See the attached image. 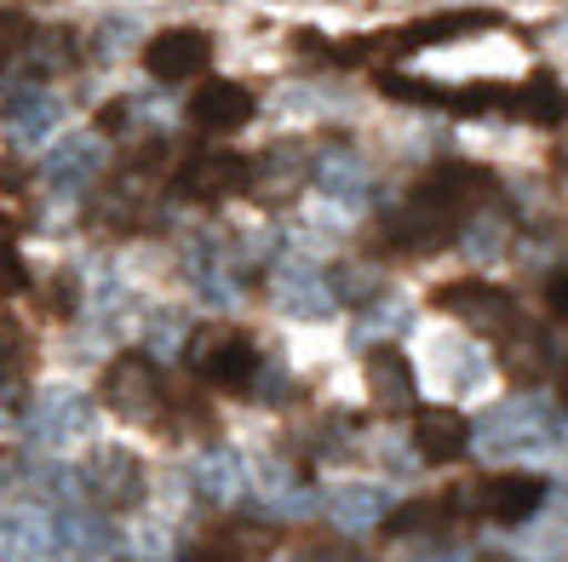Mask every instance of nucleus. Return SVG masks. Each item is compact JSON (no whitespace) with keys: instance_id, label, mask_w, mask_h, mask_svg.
I'll list each match as a JSON object with an SVG mask.
<instances>
[{"instance_id":"1","label":"nucleus","mask_w":568,"mask_h":562,"mask_svg":"<svg viewBox=\"0 0 568 562\" xmlns=\"http://www.w3.org/2000/svg\"><path fill=\"white\" fill-rule=\"evenodd\" d=\"M488 190H494L488 173L448 161V167H437L430 178H419L403 195V207L385 218V242L403 247V253H437V247H448L459 229H471V218H477Z\"/></svg>"},{"instance_id":"2","label":"nucleus","mask_w":568,"mask_h":562,"mask_svg":"<svg viewBox=\"0 0 568 562\" xmlns=\"http://www.w3.org/2000/svg\"><path fill=\"white\" fill-rule=\"evenodd\" d=\"M551 442H562V425H557L540 402H534V396H517V402L494 408V413H483V419L471 425V448H483V453H494V459L540 453V448H551Z\"/></svg>"},{"instance_id":"3","label":"nucleus","mask_w":568,"mask_h":562,"mask_svg":"<svg viewBox=\"0 0 568 562\" xmlns=\"http://www.w3.org/2000/svg\"><path fill=\"white\" fill-rule=\"evenodd\" d=\"M190 374L207 379L219 390H253V374H258V350L247 345V334H230V327H202L190 339Z\"/></svg>"},{"instance_id":"4","label":"nucleus","mask_w":568,"mask_h":562,"mask_svg":"<svg viewBox=\"0 0 568 562\" xmlns=\"http://www.w3.org/2000/svg\"><path fill=\"white\" fill-rule=\"evenodd\" d=\"M92 425V402L81 390H41L23 413V437L36 448H70L75 437H87Z\"/></svg>"},{"instance_id":"5","label":"nucleus","mask_w":568,"mask_h":562,"mask_svg":"<svg viewBox=\"0 0 568 562\" xmlns=\"http://www.w3.org/2000/svg\"><path fill=\"white\" fill-rule=\"evenodd\" d=\"M437 305L448 316H459L465 327H477V334H499V339H506L517 327V299L506 287H494V282H448L437 293Z\"/></svg>"},{"instance_id":"6","label":"nucleus","mask_w":568,"mask_h":562,"mask_svg":"<svg viewBox=\"0 0 568 562\" xmlns=\"http://www.w3.org/2000/svg\"><path fill=\"white\" fill-rule=\"evenodd\" d=\"M104 396H110V408L121 413V419H155L161 413V402H166V385H161V374H155V361L150 356H121V361H110V374H104Z\"/></svg>"},{"instance_id":"7","label":"nucleus","mask_w":568,"mask_h":562,"mask_svg":"<svg viewBox=\"0 0 568 562\" xmlns=\"http://www.w3.org/2000/svg\"><path fill=\"white\" fill-rule=\"evenodd\" d=\"M75 482L110 511H126V505L144 500V466H139V453H126V448H98Z\"/></svg>"},{"instance_id":"8","label":"nucleus","mask_w":568,"mask_h":562,"mask_svg":"<svg viewBox=\"0 0 568 562\" xmlns=\"http://www.w3.org/2000/svg\"><path fill=\"white\" fill-rule=\"evenodd\" d=\"M247 184V155L236 150H195L179 178H173V195L184 202H224V195H236Z\"/></svg>"},{"instance_id":"9","label":"nucleus","mask_w":568,"mask_h":562,"mask_svg":"<svg viewBox=\"0 0 568 562\" xmlns=\"http://www.w3.org/2000/svg\"><path fill=\"white\" fill-rule=\"evenodd\" d=\"M488 522H506V528H517V522H528L534 511L546 505V482L540 477H523V471H506V477H488L477 493H465Z\"/></svg>"},{"instance_id":"10","label":"nucleus","mask_w":568,"mask_h":562,"mask_svg":"<svg viewBox=\"0 0 568 562\" xmlns=\"http://www.w3.org/2000/svg\"><path fill=\"white\" fill-rule=\"evenodd\" d=\"M213 58V41L202 35V29H161V35L144 47V63L155 81H190L202 75Z\"/></svg>"},{"instance_id":"11","label":"nucleus","mask_w":568,"mask_h":562,"mask_svg":"<svg viewBox=\"0 0 568 562\" xmlns=\"http://www.w3.org/2000/svg\"><path fill=\"white\" fill-rule=\"evenodd\" d=\"M258 115V98L242 81H202V92L190 98V121L202 132H236Z\"/></svg>"},{"instance_id":"12","label":"nucleus","mask_w":568,"mask_h":562,"mask_svg":"<svg viewBox=\"0 0 568 562\" xmlns=\"http://www.w3.org/2000/svg\"><path fill=\"white\" fill-rule=\"evenodd\" d=\"M311 178V161L298 144H271L258 161H247V190L258 202H293V190Z\"/></svg>"},{"instance_id":"13","label":"nucleus","mask_w":568,"mask_h":562,"mask_svg":"<svg viewBox=\"0 0 568 562\" xmlns=\"http://www.w3.org/2000/svg\"><path fill=\"white\" fill-rule=\"evenodd\" d=\"M104 161H110V150L92 139V132H70L63 144H52L47 150V184L52 190H87L98 173H104Z\"/></svg>"},{"instance_id":"14","label":"nucleus","mask_w":568,"mask_h":562,"mask_svg":"<svg viewBox=\"0 0 568 562\" xmlns=\"http://www.w3.org/2000/svg\"><path fill=\"white\" fill-rule=\"evenodd\" d=\"M58 115H63V104L47 86H18V92H7V104H0L7 139H18V144H41L47 132L58 126Z\"/></svg>"},{"instance_id":"15","label":"nucleus","mask_w":568,"mask_h":562,"mask_svg":"<svg viewBox=\"0 0 568 562\" xmlns=\"http://www.w3.org/2000/svg\"><path fill=\"white\" fill-rule=\"evenodd\" d=\"M276 310H287L298 321L327 316L333 310L327 270H316V264H282V270H276Z\"/></svg>"},{"instance_id":"16","label":"nucleus","mask_w":568,"mask_h":562,"mask_svg":"<svg viewBox=\"0 0 568 562\" xmlns=\"http://www.w3.org/2000/svg\"><path fill=\"white\" fill-rule=\"evenodd\" d=\"M385 517H390V500L374 482H345V488L327 493V522L339 528V534H367V528H379Z\"/></svg>"},{"instance_id":"17","label":"nucleus","mask_w":568,"mask_h":562,"mask_svg":"<svg viewBox=\"0 0 568 562\" xmlns=\"http://www.w3.org/2000/svg\"><path fill=\"white\" fill-rule=\"evenodd\" d=\"M311 184H316L322 195H333V202L356 207L362 195H367V161H362L356 150H345V144H333V150H322V155L311 161Z\"/></svg>"},{"instance_id":"18","label":"nucleus","mask_w":568,"mask_h":562,"mask_svg":"<svg viewBox=\"0 0 568 562\" xmlns=\"http://www.w3.org/2000/svg\"><path fill=\"white\" fill-rule=\"evenodd\" d=\"M52 556V517L41 511H0V562H47Z\"/></svg>"},{"instance_id":"19","label":"nucleus","mask_w":568,"mask_h":562,"mask_svg":"<svg viewBox=\"0 0 568 562\" xmlns=\"http://www.w3.org/2000/svg\"><path fill=\"white\" fill-rule=\"evenodd\" d=\"M190 482L207 505H230V500H242V488H247V459L236 448H207L202 459H195Z\"/></svg>"},{"instance_id":"20","label":"nucleus","mask_w":568,"mask_h":562,"mask_svg":"<svg viewBox=\"0 0 568 562\" xmlns=\"http://www.w3.org/2000/svg\"><path fill=\"white\" fill-rule=\"evenodd\" d=\"M414 448L430 459V466H454V459L471 448V425H465L454 408H425L414 425Z\"/></svg>"},{"instance_id":"21","label":"nucleus","mask_w":568,"mask_h":562,"mask_svg":"<svg viewBox=\"0 0 568 562\" xmlns=\"http://www.w3.org/2000/svg\"><path fill=\"white\" fill-rule=\"evenodd\" d=\"M184 270H190L195 293H202L207 305H219V310L242 305V282H236V270H230V264L219 258V247H213V242H190V253H184Z\"/></svg>"},{"instance_id":"22","label":"nucleus","mask_w":568,"mask_h":562,"mask_svg":"<svg viewBox=\"0 0 568 562\" xmlns=\"http://www.w3.org/2000/svg\"><path fill=\"white\" fill-rule=\"evenodd\" d=\"M52 551H63V562H92L110 551V522L92 511H63L52 517Z\"/></svg>"},{"instance_id":"23","label":"nucleus","mask_w":568,"mask_h":562,"mask_svg":"<svg viewBox=\"0 0 568 562\" xmlns=\"http://www.w3.org/2000/svg\"><path fill=\"white\" fill-rule=\"evenodd\" d=\"M367 390H374V402L385 413H403L414 408V368L403 350H374L367 356Z\"/></svg>"},{"instance_id":"24","label":"nucleus","mask_w":568,"mask_h":562,"mask_svg":"<svg viewBox=\"0 0 568 562\" xmlns=\"http://www.w3.org/2000/svg\"><path fill=\"white\" fill-rule=\"evenodd\" d=\"M499 361H506V374H511L517 385H528V379H540V374H546L551 345H546L540 327H511L506 345H499Z\"/></svg>"},{"instance_id":"25","label":"nucleus","mask_w":568,"mask_h":562,"mask_svg":"<svg viewBox=\"0 0 568 562\" xmlns=\"http://www.w3.org/2000/svg\"><path fill=\"white\" fill-rule=\"evenodd\" d=\"M327 293H333V305H367V299H379V282L367 270H327Z\"/></svg>"},{"instance_id":"26","label":"nucleus","mask_w":568,"mask_h":562,"mask_svg":"<svg viewBox=\"0 0 568 562\" xmlns=\"http://www.w3.org/2000/svg\"><path fill=\"white\" fill-rule=\"evenodd\" d=\"M23 287H29V270L18 258V242H12L7 218H0V299H12V293H23Z\"/></svg>"},{"instance_id":"27","label":"nucleus","mask_w":568,"mask_h":562,"mask_svg":"<svg viewBox=\"0 0 568 562\" xmlns=\"http://www.w3.org/2000/svg\"><path fill=\"white\" fill-rule=\"evenodd\" d=\"M75 52V41L70 35H63V29H47V35H36V70L47 75V70H70V58Z\"/></svg>"},{"instance_id":"28","label":"nucleus","mask_w":568,"mask_h":562,"mask_svg":"<svg viewBox=\"0 0 568 562\" xmlns=\"http://www.w3.org/2000/svg\"><path fill=\"white\" fill-rule=\"evenodd\" d=\"M29 41V23H23V12H7L0 7V70H7V63L18 58V47Z\"/></svg>"},{"instance_id":"29","label":"nucleus","mask_w":568,"mask_h":562,"mask_svg":"<svg viewBox=\"0 0 568 562\" xmlns=\"http://www.w3.org/2000/svg\"><path fill=\"white\" fill-rule=\"evenodd\" d=\"M18 361H23V334L12 321H0V379H12Z\"/></svg>"},{"instance_id":"30","label":"nucleus","mask_w":568,"mask_h":562,"mask_svg":"<svg viewBox=\"0 0 568 562\" xmlns=\"http://www.w3.org/2000/svg\"><path fill=\"white\" fill-rule=\"evenodd\" d=\"M166 545H173V534H166V528H139V562H150V556H161Z\"/></svg>"},{"instance_id":"31","label":"nucleus","mask_w":568,"mask_h":562,"mask_svg":"<svg viewBox=\"0 0 568 562\" xmlns=\"http://www.w3.org/2000/svg\"><path fill=\"white\" fill-rule=\"evenodd\" d=\"M546 305H551V316L568 321V270H551V282H546Z\"/></svg>"},{"instance_id":"32","label":"nucleus","mask_w":568,"mask_h":562,"mask_svg":"<svg viewBox=\"0 0 568 562\" xmlns=\"http://www.w3.org/2000/svg\"><path fill=\"white\" fill-rule=\"evenodd\" d=\"M179 327H184V316H179V310H161V334H155L150 345H155V350H173V345L184 339V334H179Z\"/></svg>"},{"instance_id":"33","label":"nucleus","mask_w":568,"mask_h":562,"mask_svg":"<svg viewBox=\"0 0 568 562\" xmlns=\"http://www.w3.org/2000/svg\"><path fill=\"white\" fill-rule=\"evenodd\" d=\"M305 562H362L356 551H333V545H322V551H305Z\"/></svg>"},{"instance_id":"34","label":"nucleus","mask_w":568,"mask_h":562,"mask_svg":"<svg viewBox=\"0 0 568 562\" xmlns=\"http://www.w3.org/2000/svg\"><path fill=\"white\" fill-rule=\"evenodd\" d=\"M557 402H562V413H568V356H562V368H557Z\"/></svg>"},{"instance_id":"35","label":"nucleus","mask_w":568,"mask_h":562,"mask_svg":"<svg viewBox=\"0 0 568 562\" xmlns=\"http://www.w3.org/2000/svg\"><path fill=\"white\" fill-rule=\"evenodd\" d=\"M190 562H230V556H219V551H195Z\"/></svg>"},{"instance_id":"36","label":"nucleus","mask_w":568,"mask_h":562,"mask_svg":"<svg viewBox=\"0 0 568 562\" xmlns=\"http://www.w3.org/2000/svg\"><path fill=\"white\" fill-rule=\"evenodd\" d=\"M419 562H465V556H448V551H443V556H419Z\"/></svg>"}]
</instances>
